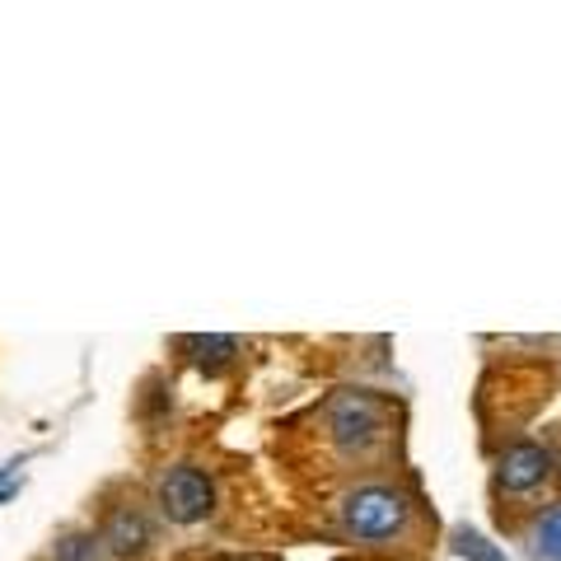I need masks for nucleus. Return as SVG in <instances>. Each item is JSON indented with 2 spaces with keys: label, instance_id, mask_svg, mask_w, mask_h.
I'll list each match as a JSON object with an SVG mask.
<instances>
[{
  "label": "nucleus",
  "instance_id": "f257e3e1",
  "mask_svg": "<svg viewBox=\"0 0 561 561\" xmlns=\"http://www.w3.org/2000/svg\"><path fill=\"white\" fill-rule=\"evenodd\" d=\"M408 519H412V505L393 486H360L342 501V529L365 542H383V538L402 534Z\"/></svg>",
  "mask_w": 561,
  "mask_h": 561
},
{
  "label": "nucleus",
  "instance_id": "f03ea898",
  "mask_svg": "<svg viewBox=\"0 0 561 561\" xmlns=\"http://www.w3.org/2000/svg\"><path fill=\"white\" fill-rule=\"evenodd\" d=\"M328 426L342 454H365L383 435V408L375 393L365 389H342L328 402Z\"/></svg>",
  "mask_w": 561,
  "mask_h": 561
},
{
  "label": "nucleus",
  "instance_id": "7ed1b4c3",
  "mask_svg": "<svg viewBox=\"0 0 561 561\" xmlns=\"http://www.w3.org/2000/svg\"><path fill=\"white\" fill-rule=\"evenodd\" d=\"M160 511L173 524H202L210 511H216V486H210V478L202 468L179 463L160 478Z\"/></svg>",
  "mask_w": 561,
  "mask_h": 561
},
{
  "label": "nucleus",
  "instance_id": "20e7f679",
  "mask_svg": "<svg viewBox=\"0 0 561 561\" xmlns=\"http://www.w3.org/2000/svg\"><path fill=\"white\" fill-rule=\"evenodd\" d=\"M548 468H552L548 449L534 445V440H519L496 459V482L505 491H534L542 478H548Z\"/></svg>",
  "mask_w": 561,
  "mask_h": 561
},
{
  "label": "nucleus",
  "instance_id": "39448f33",
  "mask_svg": "<svg viewBox=\"0 0 561 561\" xmlns=\"http://www.w3.org/2000/svg\"><path fill=\"white\" fill-rule=\"evenodd\" d=\"M103 548H108L113 557H140L150 542V524L140 511H131V505H122V511L108 515V524H103Z\"/></svg>",
  "mask_w": 561,
  "mask_h": 561
},
{
  "label": "nucleus",
  "instance_id": "423d86ee",
  "mask_svg": "<svg viewBox=\"0 0 561 561\" xmlns=\"http://www.w3.org/2000/svg\"><path fill=\"white\" fill-rule=\"evenodd\" d=\"M529 557L534 561H561V505L542 511L529 529Z\"/></svg>",
  "mask_w": 561,
  "mask_h": 561
},
{
  "label": "nucleus",
  "instance_id": "0eeeda50",
  "mask_svg": "<svg viewBox=\"0 0 561 561\" xmlns=\"http://www.w3.org/2000/svg\"><path fill=\"white\" fill-rule=\"evenodd\" d=\"M183 351H187V360L192 365H225V360H234V351L239 342L234 337H183Z\"/></svg>",
  "mask_w": 561,
  "mask_h": 561
},
{
  "label": "nucleus",
  "instance_id": "6e6552de",
  "mask_svg": "<svg viewBox=\"0 0 561 561\" xmlns=\"http://www.w3.org/2000/svg\"><path fill=\"white\" fill-rule=\"evenodd\" d=\"M454 552L468 557V561H505L478 529H454Z\"/></svg>",
  "mask_w": 561,
  "mask_h": 561
},
{
  "label": "nucleus",
  "instance_id": "1a4fd4ad",
  "mask_svg": "<svg viewBox=\"0 0 561 561\" xmlns=\"http://www.w3.org/2000/svg\"><path fill=\"white\" fill-rule=\"evenodd\" d=\"M57 561H99V542L90 534H70L57 542V552H51Z\"/></svg>",
  "mask_w": 561,
  "mask_h": 561
},
{
  "label": "nucleus",
  "instance_id": "9d476101",
  "mask_svg": "<svg viewBox=\"0 0 561 561\" xmlns=\"http://www.w3.org/2000/svg\"><path fill=\"white\" fill-rule=\"evenodd\" d=\"M24 463L20 459H14V463H5V468H0V501H10L14 496V491H20V482H24V472H20Z\"/></svg>",
  "mask_w": 561,
  "mask_h": 561
}]
</instances>
